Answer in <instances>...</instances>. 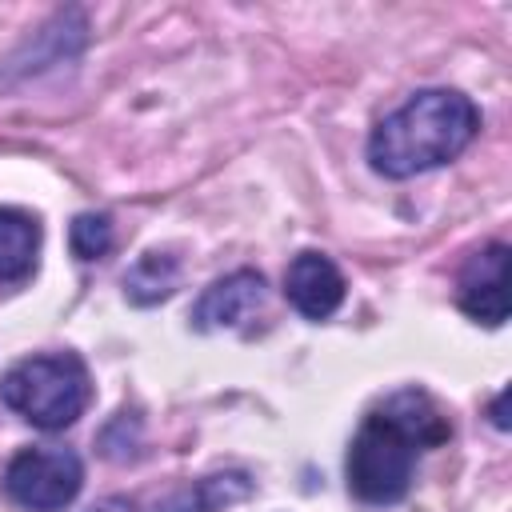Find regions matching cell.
Instances as JSON below:
<instances>
[{"label": "cell", "mask_w": 512, "mask_h": 512, "mask_svg": "<svg viewBox=\"0 0 512 512\" xmlns=\"http://www.w3.org/2000/svg\"><path fill=\"white\" fill-rule=\"evenodd\" d=\"M40 252V224L20 208H0V280L20 284L32 276Z\"/></svg>", "instance_id": "obj_8"}, {"label": "cell", "mask_w": 512, "mask_h": 512, "mask_svg": "<svg viewBox=\"0 0 512 512\" xmlns=\"http://www.w3.org/2000/svg\"><path fill=\"white\" fill-rule=\"evenodd\" d=\"M248 492H252V480L244 472H216V476L184 484L156 512H220L228 504H240Z\"/></svg>", "instance_id": "obj_9"}, {"label": "cell", "mask_w": 512, "mask_h": 512, "mask_svg": "<svg viewBox=\"0 0 512 512\" xmlns=\"http://www.w3.org/2000/svg\"><path fill=\"white\" fill-rule=\"evenodd\" d=\"M480 128V112L468 96L452 88H424L408 96L392 116H384L368 140V160L388 180H408L416 172L456 160Z\"/></svg>", "instance_id": "obj_2"}, {"label": "cell", "mask_w": 512, "mask_h": 512, "mask_svg": "<svg viewBox=\"0 0 512 512\" xmlns=\"http://www.w3.org/2000/svg\"><path fill=\"white\" fill-rule=\"evenodd\" d=\"M68 244L76 260H100L112 248V220L104 212H80L68 228Z\"/></svg>", "instance_id": "obj_11"}, {"label": "cell", "mask_w": 512, "mask_h": 512, "mask_svg": "<svg viewBox=\"0 0 512 512\" xmlns=\"http://www.w3.org/2000/svg\"><path fill=\"white\" fill-rule=\"evenodd\" d=\"M92 512H132V504H128V500H120V496H116V500H104V504H96V508H92Z\"/></svg>", "instance_id": "obj_13"}, {"label": "cell", "mask_w": 512, "mask_h": 512, "mask_svg": "<svg viewBox=\"0 0 512 512\" xmlns=\"http://www.w3.org/2000/svg\"><path fill=\"white\" fill-rule=\"evenodd\" d=\"M284 296L300 316L324 320L344 300V276L324 252H300L284 272Z\"/></svg>", "instance_id": "obj_6"}, {"label": "cell", "mask_w": 512, "mask_h": 512, "mask_svg": "<svg viewBox=\"0 0 512 512\" xmlns=\"http://www.w3.org/2000/svg\"><path fill=\"white\" fill-rule=\"evenodd\" d=\"M260 300H264V276L240 268V272L220 276L216 284L204 288V296L192 308V320L204 332H212V328H236V324H244L260 308Z\"/></svg>", "instance_id": "obj_7"}, {"label": "cell", "mask_w": 512, "mask_h": 512, "mask_svg": "<svg viewBox=\"0 0 512 512\" xmlns=\"http://www.w3.org/2000/svg\"><path fill=\"white\" fill-rule=\"evenodd\" d=\"M84 464L72 448H24L4 468V492L32 512H60L76 500Z\"/></svg>", "instance_id": "obj_4"}, {"label": "cell", "mask_w": 512, "mask_h": 512, "mask_svg": "<svg viewBox=\"0 0 512 512\" xmlns=\"http://www.w3.org/2000/svg\"><path fill=\"white\" fill-rule=\"evenodd\" d=\"M0 396L32 428L56 432L68 428L88 408L92 380L76 352H48L12 364L8 376L0 380Z\"/></svg>", "instance_id": "obj_3"}, {"label": "cell", "mask_w": 512, "mask_h": 512, "mask_svg": "<svg viewBox=\"0 0 512 512\" xmlns=\"http://www.w3.org/2000/svg\"><path fill=\"white\" fill-rule=\"evenodd\" d=\"M452 436L432 396L408 388L364 416L348 448V488L364 504H396L412 488L416 456Z\"/></svg>", "instance_id": "obj_1"}, {"label": "cell", "mask_w": 512, "mask_h": 512, "mask_svg": "<svg viewBox=\"0 0 512 512\" xmlns=\"http://www.w3.org/2000/svg\"><path fill=\"white\" fill-rule=\"evenodd\" d=\"M504 400H508V392H500V396H496V404H492V420H496V428H508V416H504Z\"/></svg>", "instance_id": "obj_12"}, {"label": "cell", "mask_w": 512, "mask_h": 512, "mask_svg": "<svg viewBox=\"0 0 512 512\" xmlns=\"http://www.w3.org/2000/svg\"><path fill=\"white\" fill-rule=\"evenodd\" d=\"M504 288H508V244L496 240L464 264L460 284H456V300L472 320L496 328L508 320V292Z\"/></svg>", "instance_id": "obj_5"}, {"label": "cell", "mask_w": 512, "mask_h": 512, "mask_svg": "<svg viewBox=\"0 0 512 512\" xmlns=\"http://www.w3.org/2000/svg\"><path fill=\"white\" fill-rule=\"evenodd\" d=\"M176 276H180V268L168 252H144L124 276V296L132 304H156V300L172 296Z\"/></svg>", "instance_id": "obj_10"}]
</instances>
